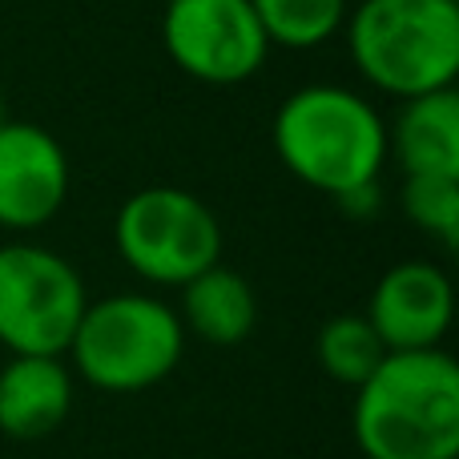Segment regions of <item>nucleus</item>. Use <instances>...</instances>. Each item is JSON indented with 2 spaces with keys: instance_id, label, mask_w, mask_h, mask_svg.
<instances>
[{
  "instance_id": "2",
  "label": "nucleus",
  "mask_w": 459,
  "mask_h": 459,
  "mask_svg": "<svg viewBox=\"0 0 459 459\" xmlns=\"http://www.w3.org/2000/svg\"><path fill=\"white\" fill-rule=\"evenodd\" d=\"M274 153L302 186L342 198L379 182L387 121L355 89L302 85L274 113Z\"/></svg>"
},
{
  "instance_id": "16",
  "label": "nucleus",
  "mask_w": 459,
  "mask_h": 459,
  "mask_svg": "<svg viewBox=\"0 0 459 459\" xmlns=\"http://www.w3.org/2000/svg\"><path fill=\"white\" fill-rule=\"evenodd\" d=\"M342 210H347L351 218H375L379 214V206H383V194H379V182L375 186H363V190H351V194H342V198H334Z\"/></svg>"
},
{
  "instance_id": "12",
  "label": "nucleus",
  "mask_w": 459,
  "mask_h": 459,
  "mask_svg": "<svg viewBox=\"0 0 459 459\" xmlns=\"http://www.w3.org/2000/svg\"><path fill=\"white\" fill-rule=\"evenodd\" d=\"M178 318H182L186 334H198L210 347H238L258 326V299L238 270L218 262L182 286Z\"/></svg>"
},
{
  "instance_id": "9",
  "label": "nucleus",
  "mask_w": 459,
  "mask_h": 459,
  "mask_svg": "<svg viewBox=\"0 0 459 459\" xmlns=\"http://www.w3.org/2000/svg\"><path fill=\"white\" fill-rule=\"evenodd\" d=\"M363 315L387 351H431L452 331V278L436 262H399L375 282Z\"/></svg>"
},
{
  "instance_id": "11",
  "label": "nucleus",
  "mask_w": 459,
  "mask_h": 459,
  "mask_svg": "<svg viewBox=\"0 0 459 459\" xmlns=\"http://www.w3.org/2000/svg\"><path fill=\"white\" fill-rule=\"evenodd\" d=\"M395 126H387V153H395L403 178H459V97L455 89L399 101Z\"/></svg>"
},
{
  "instance_id": "17",
  "label": "nucleus",
  "mask_w": 459,
  "mask_h": 459,
  "mask_svg": "<svg viewBox=\"0 0 459 459\" xmlns=\"http://www.w3.org/2000/svg\"><path fill=\"white\" fill-rule=\"evenodd\" d=\"M8 121V105H4V93H0V126Z\"/></svg>"
},
{
  "instance_id": "8",
  "label": "nucleus",
  "mask_w": 459,
  "mask_h": 459,
  "mask_svg": "<svg viewBox=\"0 0 459 459\" xmlns=\"http://www.w3.org/2000/svg\"><path fill=\"white\" fill-rule=\"evenodd\" d=\"M73 186L65 145L32 121L0 126V230L32 234L61 214Z\"/></svg>"
},
{
  "instance_id": "4",
  "label": "nucleus",
  "mask_w": 459,
  "mask_h": 459,
  "mask_svg": "<svg viewBox=\"0 0 459 459\" xmlns=\"http://www.w3.org/2000/svg\"><path fill=\"white\" fill-rule=\"evenodd\" d=\"M186 351V326L153 294H109L89 302L69 351L77 375L97 391L134 395L174 375Z\"/></svg>"
},
{
  "instance_id": "10",
  "label": "nucleus",
  "mask_w": 459,
  "mask_h": 459,
  "mask_svg": "<svg viewBox=\"0 0 459 459\" xmlns=\"http://www.w3.org/2000/svg\"><path fill=\"white\" fill-rule=\"evenodd\" d=\"M73 411V371L56 355H13L0 367V436L32 444Z\"/></svg>"
},
{
  "instance_id": "15",
  "label": "nucleus",
  "mask_w": 459,
  "mask_h": 459,
  "mask_svg": "<svg viewBox=\"0 0 459 459\" xmlns=\"http://www.w3.org/2000/svg\"><path fill=\"white\" fill-rule=\"evenodd\" d=\"M407 222L455 250L459 242V178H403L399 190Z\"/></svg>"
},
{
  "instance_id": "14",
  "label": "nucleus",
  "mask_w": 459,
  "mask_h": 459,
  "mask_svg": "<svg viewBox=\"0 0 459 459\" xmlns=\"http://www.w3.org/2000/svg\"><path fill=\"white\" fill-rule=\"evenodd\" d=\"M270 45L315 48L342 32L351 4L347 0H250Z\"/></svg>"
},
{
  "instance_id": "13",
  "label": "nucleus",
  "mask_w": 459,
  "mask_h": 459,
  "mask_svg": "<svg viewBox=\"0 0 459 459\" xmlns=\"http://www.w3.org/2000/svg\"><path fill=\"white\" fill-rule=\"evenodd\" d=\"M318 367L342 387H359L375 367L387 359V347L375 334V326L367 323V315H334L318 326L315 339Z\"/></svg>"
},
{
  "instance_id": "3",
  "label": "nucleus",
  "mask_w": 459,
  "mask_h": 459,
  "mask_svg": "<svg viewBox=\"0 0 459 459\" xmlns=\"http://www.w3.org/2000/svg\"><path fill=\"white\" fill-rule=\"evenodd\" d=\"M342 29L359 77L379 93L411 101L455 85L459 0H363Z\"/></svg>"
},
{
  "instance_id": "1",
  "label": "nucleus",
  "mask_w": 459,
  "mask_h": 459,
  "mask_svg": "<svg viewBox=\"0 0 459 459\" xmlns=\"http://www.w3.org/2000/svg\"><path fill=\"white\" fill-rule=\"evenodd\" d=\"M351 431L367 459H459V367L444 347L387 351L355 387Z\"/></svg>"
},
{
  "instance_id": "7",
  "label": "nucleus",
  "mask_w": 459,
  "mask_h": 459,
  "mask_svg": "<svg viewBox=\"0 0 459 459\" xmlns=\"http://www.w3.org/2000/svg\"><path fill=\"white\" fill-rule=\"evenodd\" d=\"M161 40L169 61L202 85H242L270 53L250 0H166Z\"/></svg>"
},
{
  "instance_id": "5",
  "label": "nucleus",
  "mask_w": 459,
  "mask_h": 459,
  "mask_svg": "<svg viewBox=\"0 0 459 459\" xmlns=\"http://www.w3.org/2000/svg\"><path fill=\"white\" fill-rule=\"evenodd\" d=\"M117 254L153 286H186L222 258V226L198 194L182 186H145L113 218Z\"/></svg>"
},
{
  "instance_id": "6",
  "label": "nucleus",
  "mask_w": 459,
  "mask_h": 459,
  "mask_svg": "<svg viewBox=\"0 0 459 459\" xmlns=\"http://www.w3.org/2000/svg\"><path fill=\"white\" fill-rule=\"evenodd\" d=\"M89 307L77 266L37 242L0 246V347L65 359Z\"/></svg>"
}]
</instances>
